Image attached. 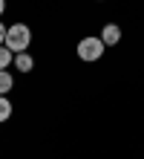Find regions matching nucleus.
Instances as JSON below:
<instances>
[{
  "mask_svg": "<svg viewBox=\"0 0 144 159\" xmlns=\"http://www.w3.org/2000/svg\"><path fill=\"white\" fill-rule=\"evenodd\" d=\"M104 52H107V43L101 41V35H86V38L78 41V46H75V55L84 61V64H95L104 58Z\"/></svg>",
  "mask_w": 144,
  "mask_h": 159,
  "instance_id": "nucleus-1",
  "label": "nucleus"
},
{
  "mask_svg": "<svg viewBox=\"0 0 144 159\" xmlns=\"http://www.w3.org/2000/svg\"><path fill=\"white\" fill-rule=\"evenodd\" d=\"M32 29H29L26 23H12L6 29V46L12 49L15 55L17 52H29V46H32Z\"/></svg>",
  "mask_w": 144,
  "mask_h": 159,
  "instance_id": "nucleus-2",
  "label": "nucleus"
},
{
  "mask_svg": "<svg viewBox=\"0 0 144 159\" xmlns=\"http://www.w3.org/2000/svg\"><path fill=\"white\" fill-rule=\"evenodd\" d=\"M101 41L107 43V46L121 43V26H118V23H104V29H101Z\"/></svg>",
  "mask_w": 144,
  "mask_h": 159,
  "instance_id": "nucleus-3",
  "label": "nucleus"
},
{
  "mask_svg": "<svg viewBox=\"0 0 144 159\" xmlns=\"http://www.w3.org/2000/svg\"><path fill=\"white\" fill-rule=\"evenodd\" d=\"M12 67H15L17 72H32V70H35V58H32L29 52H17Z\"/></svg>",
  "mask_w": 144,
  "mask_h": 159,
  "instance_id": "nucleus-4",
  "label": "nucleus"
},
{
  "mask_svg": "<svg viewBox=\"0 0 144 159\" xmlns=\"http://www.w3.org/2000/svg\"><path fill=\"white\" fill-rule=\"evenodd\" d=\"M15 87V75L9 70H0V96H9Z\"/></svg>",
  "mask_w": 144,
  "mask_h": 159,
  "instance_id": "nucleus-5",
  "label": "nucleus"
},
{
  "mask_svg": "<svg viewBox=\"0 0 144 159\" xmlns=\"http://www.w3.org/2000/svg\"><path fill=\"white\" fill-rule=\"evenodd\" d=\"M12 64H15V52L3 43L0 46V70H12Z\"/></svg>",
  "mask_w": 144,
  "mask_h": 159,
  "instance_id": "nucleus-6",
  "label": "nucleus"
},
{
  "mask_svg": "<svg viewBox=\"0 0 144 159\" xmlns=\"http://www.w3.org/2000/svg\"><path fill=\"white\" fill-rule=\"evenodd\" d=\"M12 113H15V107H12V101H9V96H0V125L12 119Z\"/></svg>",
  "mask_w": 144,
  "mask_h": 159,
  "instance_id": "nucleus-7",
  "label": "nucleus"
},
{
  "mask_svg": "<svg viewBox=\"0 0 144 159\" xmlns=\"http://www.w3.org/2000/svg\"><path fill=\"white\" fill-rule=\"evenodd\" d=\"M6 29H9V26H6V23H0V46L6 43Z\"/></svg>",
  "mask_w": 144,
  "mask_h": 159,
  "instance_id": "nucleus-8",
  "label": "nucleus"
},
{
  "mask_svg": "<svg viewBox=\"0 0 144 159\" xmlns=\"http://www.w3.org/2000/svg\"><path fill=\"white\" fill-rule=\"evenodd\" d=\"M3 12H6V0H0V17H3Z\"/></svg>",
  "mask_w": 144,
  "mask_h": 159,
  "instance_id": "nucleus-9",
  "label": "nucleus"
}]
</instances>
